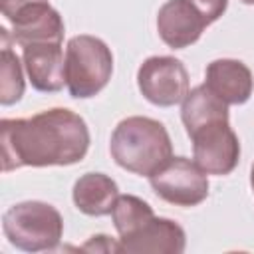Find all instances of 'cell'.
Instances as JSON below:
<instances>
[{
  "mask_svg": "<svg viewBox=\"0 0 254 254\" xmlns=\"http://www.w3.org/2000/svg\"><path fill=\"white\" fill-rule=\"evenodd\" d=\"M0 143L4 173L20 167H65L87 155L89 129L75 111L54 107L26 119H2Z\"/></svg>",
  "mask_w": 254,
  "mask_h": 254,
  "instance_id": "6da1fadb",
  "label": "cell"
},
{
  "mask_svg": "<svg viewBox=\"0 0 254 254\" xmlns=\"http://www.w3.org/2000/svg\"><path fill=\"white\" fill-rule=\"evenodd\" d=\"M109 151L121 169L151 177L173 157V143L161 121L133 115L117 123L111 133Z\"/></svg>",
  "mask_w": 254,
  "mask_h": 254,
  "instance_id": "7a4b0ae2",
  "label": "cell"
},
{
  "mask_svg": "<svg viewBox=\"0 0 254 254\" xmlns=\"http://www.w3.org/2000/svg\"><path fill=\"white\" fill-rule=\"evenodd\" d=\"M4 236L12 246L24 252H42L58 248L64 236V218L60 210L42 200H24L12 204L2 216Z\"/></svg>",
  "mask_w": 254,
  "mask_h": 254,
  "instance_id": "3957f363",
  "label": "cell"
},
{
  "mask_svg": "<svg viewBox=\"0 0 254 254\" xmlns=\"http://www.w3.org/2000/svg\"><path fill=\"white\" fill-rule=\"evenodd\" d=\"M113 54L95 36L79 34L69 38L65 48V85L71 97L87 99L97 95L111 79Z\"/></svg>",
  "mask_w": 254,
  "mask_h": 254,
  "instance_id": "277c9868",
  "label": "cell"
},
{
  "mask_svg": "<svg viewBox=\"0 0 254 254\" xmlns=\"http://www.w3.org/2000/svg\"><path fill=\"white\" fill-rule=\"evenodd\" d=\"M149 183L159 198L175 206H196L208 196L206 173L187 157H171L149 177Z\"/></svg>",
  "mask_w": 254,
  "mask_h": 254,
  "instance_id": "5b68a950",
  "label": "cell"
},
{
  "mask_svg": "<svg viewBox=\"0 0 254 254\" xmlns=\"http://www.w3.org/2000/svg\"><path fill=\"white\" fill-rule=\"evenodd\" d=\"M137 85L149 103L171 107L181 103L189 93V71L173 56H153L139 65Z\"/></svg>",
  "mask_w": 254,
  "mask_h": 254,
  "instance_id": "8992f818",
  "label": "cell"
},
{
  "mask_svg": "<svg viewBox=\"0 0 254 254\" xmlns=\"http://www.w3.org/2000/svg\"><path fill=\"white\" fill-rule=\"evenodd\" d=\"M194 163L206 175H228L240 161V143L228 121L206 125L190 135Z\"/></svg>",
  "mask_w": 254,
  "mask_h": 254,
  "instance_id": "52a82bcc",
  "label": "cell"
},
{
  "mask_svg": "<svg viewBox=\"0 0 254 254\" xmlns=\"http://www.w3.org/2000/svg\"><path fill=\"white\" fill-rule=\"evenodd\" d=\"M8 22L12 24V42L24 46L56 42L62 44L65 26L56 8L50 2H34L16 10Z\"/></svg>",
  "mask_w": 254,
  "mask_h": 254,
  "instance_id": "ba28073f",
  "label": "cell"
},
{
  "mask_svg": "<svg viewBox=\"0 0 254 254\" xmlns=\"http://www.w3.org/2000/svg\"><path fill=\"white\" fill-rule=\"evenodd\" d=\"M206 26L210 24L190 0H167L157 14V32L173 50H183L194 44Z\"/></svg>",
  "mask_w": 254,
  "mask_h": 254,
  "instance_id": "9c48e42d",
  "label": "cell"
},
{
  "mask_svg": "<svg viewBox=\"0 0 254 254\" xmlns=\"http://www.w3.org/2000/svg\"><path fill=\"white\" fill-rule=\"evenodd\" d=\"M117 244L119 252L127 254H181L187 246V234L175 220L153 216L137 232L119 238Z\"/></svg>",
  "mask_w": 254,
  "mask_h": 254,
  "instance_id": "30bf717a",
  "label": "cell"
},
{
  "mask_svg": "<svg viewBox=\"0 0 254 254\" xmlns=\"http://www.w3.org/2000/svg\"><path fill=\"white\" fill-rule=\"evenodd\" d=\"M22 62L34 89L54 93L65 83V60L62 44H30L22 48Z\"/></svg>",
  "mask_w": 254,
  "mask_h": 254,
  "instance_id": "8fae6325",
  "label": "cell"
},
{
  "mask_svg": "<svg viewBox=\"0 0 254 254\" xmlns=\"http://www.w3.org/2000/svg\"><path fill=\"white\" fill-rule=\"evenodd\" d=\"M204 85L214 91L226 105H242L252 95L254 79L250 67L244 62L222 58L206 65Z\"/></svg>",
  "mask_w": 254,
  "mask_h": 254,
  "instance_id": "7c38bea8",
  "label": "cell"
},
{
  "mask_svg": "<svg viewBox=\"0 0 254 254\" xmlns=\"http://www.w3.org/2000/svg\"><path fill=\"white\" fill-rule=\"evenodd\" d=\"M73 204L87 216L111 214L113 204L119 196L117 183L103 173H85L73 185Z\"/></svg>",
  "mask_w": 254,
  "mask_h": 254,
  "instance_id": "4fadbf2b",
  "label": "cell"
},
{
  "mask_svg": "<svg viewBox=\"0 0 254 254\" xmlns=\"http://www.w3.org/2000/svg\"><path fill=\"white\" fill-rule=\"evenodd\" d=\"M181 119L190 137L194 131L206 125L228 121V105L202 83V85L192 87L185 95L183 107H181Z\"/></svg>",
  "mask_w": 254,
  "mask_h": 254,
  "instance_id": "5bb4252c",
  "label": "cell"
},
{
  "mask_svg": "<svg viewBox=\"0 0 254 254\" xmlns=\"http://www.w3.org/2000/svg\"><path fill=\"white\" fill-rule=\"evenodd\" d=\"M2 38V54H0V103L12 105L24 95V73L20 58L14 54L10 46V32L6 28L0 30Z\"/></svg>",
  "mask_w": 254,
  "mask_h": 254,
  "instance_id": "9a60e30c",
  "label": "cell"
},
{
  "mask_svg": "<svg viewBox=\"0 0 254 254\" xmlns=\"http://www.w3.org/2000/svg\"><path fill=\"white\" fill-rule=\"evenodd\" d=\"M153 216H155V212L149 206V202H145L143 198H139L135 194H119L113 204V210H111L113 226H115L119 238H125L129 234L137 232Z\"/></svg>",
  "mask_w": 254,
  "mask_h": 254,
  "instance_id": "2e32d148",
  "label": "cell"
},
{
  "mask_svg": "<svg viewBox=\"0 0 254 254\" xmlns=\"http://www.w3.org/2000/svg\"><path fill=\"white\" fill-rule=\"evenodd\" d=\"M190 2L206 18L208 24L216 22L226 12V6H228V0H190Z\"/></svg>",
  "mask_w": 254,
  "mask_h": 254,
  "instance_id": "e0dca14e",
  "label": "cell"
},
{
  "mask_svg": "<svg viewBox=\"0 0 254 254\" xmlns=\"http://www.w3.org/2000/svg\"><path fill=\"white\" fill-rule=\"evenodd\" d=\"M81 250H95V252H119V244L113 242L109 236L105 234H97V236H91L89 242H85L81 246Z\"/></svg>",
  "mask_w": 254,
  "mask_h": 254,
  "instance_id": "ac0fdd59",
  "label": "cell"
},
{
  "mask_svg": "<svg viewBox=\"0 0 254 254\" xmlns=\"http://www.w3.org/2000/svg\"><path fill=\"white\" fill-rule=\"evenodd\" d=\"M34 2H48V0H2V14L8 20L16 10H20L26 4H34Z\"/></svg>",
  "mask_w": 254,
  "mask_h": 254,
  "instance_id": "d6986e66",
  "label": "cell"
},
{
  "mask_svg": "<svg viewBox=\"0 0 254 254\" xmlns=\"http://www.w3.org/2000/svg\"><path fill=\"white\" fill-rule=\"evenodd\" d=\"M250 185H252V190H254V165H252V171H250Z\"/></svg>",
  "mask_w": 254,
  "mask_h": 254,
  "instance_id": "ffe728a7",
  "label": "cell"
},
{
  "mask_svg": "<svg viewBox=\"0 0 254 254\" xmlns=\"http://www.w3.org/2000/svg\"><path fill=\"white\" fill-rule=\"evenodd\" d=\"M240 2H244V4H250V6L254 4V0H240Z\"/></svg>",
  "mask_w": 254,
  "mask_h": 254,
  "instance_id": "44dd1931",
  "label": "cell"
}]
</instances>
